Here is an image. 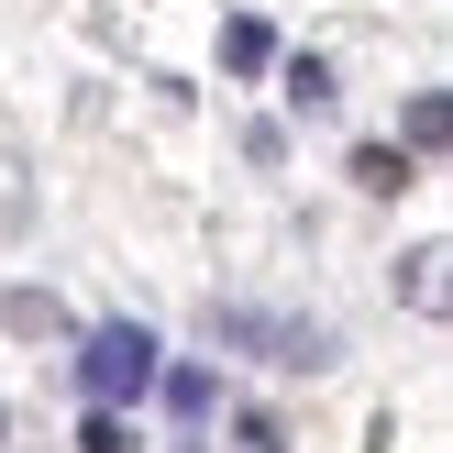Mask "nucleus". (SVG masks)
Listing matches in <instances>:
<instances>
[{
  "instance_id": "6",
  "label": "nucleus",
  "mask_w": 453,
  "mask_h": 453,
  "mask_svg": "<svg viewBox=\"0 0 453 453\" xmlns=\"http://www.w3.org/2000/svg\"><path fill=\"white\" fill-rule=\"evenodd\" d=\"M442 133H453V111H442V88H420V100H410V155H442Z\"/></svg>"
},
{
  "instance_id": "1",
  "label": "nucleus",
  "mask_w": 453,
  "mask_h": 453,
  "mask_svg": "<svg viewBox=\"0 0 453 453\" xmlns=\"http://www.w3.org/2000/svg\"><path fill=\"white\" fill-rule=\"evenodd\" d=\"M211 343L265 354V365H332V332H321V321H288V310H243V299H211Z\"/></svg>"
},
{
  "instance_id": "5",
  "label": "nucleus",
  "mask_w": 453,
  "mask_h": 453,
  "mask_svg": "<svg viewBox=\"0 0 453 453\" xmlns=\"http://www.w3.org/2000/svg\"><path fill=\"white\" fill-rule=\"evenodd\" d=\"M354 188H376V199L410 188V155H398V144H354Z\"/></svg>"
},
{
  "instance_id": "2",
  "label": "nucleus",
  "mask_w": 453,
  "mask_h": 453,
  "mask_svg": "<svg viewBox=\"0 0 453 453\" xmlns=\"http://www.w3.org/2000/svg\"><path fill=\"white\" fill-rule=\"evenodd\" d=\"M78 376H88L100 410H122V398H144L166 365H155V332H144V321H100V332H88V354H78Z\"/></svg>"
},
{
  "instance_id": "8",
  "label": "nucleus",
  "mask_w": 453,
  "mask_h": 453,
  "mask_svg": "<svg viewBox=\"0 0 453 453\" xmlns=\"http://www.w3.org/2000/svg\"><path fill=\"white\" fill-rule=\"evenodd\" d=\"M78 453H144V442H133V420H122V410H88V432H78Z\"/></svg>"
},
{
  "instance_id": "7",
  "label": "nucleus",
  "mask_w": 453,
  "mask_h": 453,
  "mask_svg": "<svg viewBox=\"0 0 453 453\" xmlns=\"http://www.w3.org/2000/svg\"><path fill=\"white\" fill-rule=\"evenodd\" d=\"M442 265H453L442 243H420V255H410V310H442Z\"/></svg>"
},
{
  "instance_id": "4",
  "label": "nucleus",
  "mask_w": 453,
  "mask_h": 453,
  "mask_svg": "<svg viewBox=\"0 0 453 453\" xmlns=\"http://www.w3.org/2000/svg\"><path fill=\"white\" fill-rule=\"evenodd\" d=\"M332 100H343V88H332V66H321V56H288V111H310V122H321Z\"/></svg>"
},
{
  "instance_id": "3",
  "label": "nucleus",
  "mask_w": 453,
  "mask_h": 453,
  "mask_svg": "<svg viewBox=\"0 0 453 453\" xmlns=\"http://www.w3.org/2000/svg\"><path fill=\"white\" fill-rule=\"evenodd\" d=\"M221 66H233V78H265V66H277V34H265L255 12H243V22H221Z\"/></svg>"
}]
</instances>
